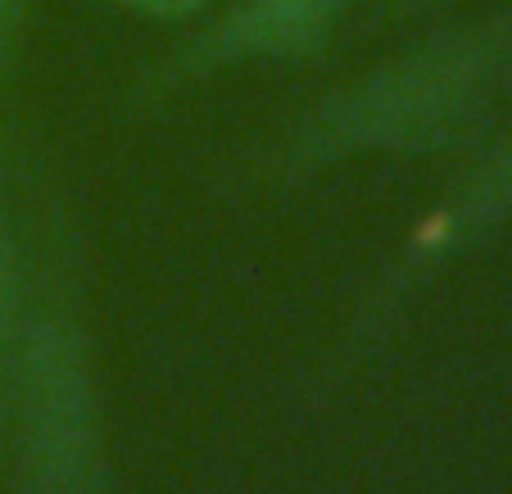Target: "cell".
I'll use <instances>...</instances> for the list:
<instances>
[{"label":"cell","mask_w":512,"mask_h":494,"mask_svg":"<svg viewBox=\"0 0 512 494\" xmlns=\"http://www.w3.org/2000/svg\"><path fill=\"white\" fill-rule=\"evenodd\" d=\"M490 28L449 32L358 78L313 118V146H435L467 127L503 64Z\"/></svg>","instance_id":"6da1fadb"},{"label":"cell","mask_w":512,"mask_h":494,"mask_svg":"<svg viewBox=\"0 0 512 494\" xmlns=\"http://www.w3.org/2000/svg\"><path fill=\"white\" fill-rule=\"evenodd\" d=\"M358 0H241L191 46L186 64L218 68L241 59L318 55Z\"/></svg>","instance_id":"7a4b0ae2"},{"label":"cell","mask_w":512,"mask_h":494,"mask_svg":"<svg viewBox=\"0 0 512 494\" xmlns=\"http://www.w3.org/2000/svg\"><path fill=\"white\" fill-rule=\"evenodd\" d=\"M118 5H127L136 14H150V19H186V14L204 10L209 0H118Z\"/></svg>","instance_id":"3957f363"},{"label":"cell","mask_w":512,"mask_h":494,"mask_svg":"<svg viewBox=\"0 0 512 494\" xmlns=\"http://www.w3.org/2000/svg\"><path fill=\"white\" fill-rule=\"evenodd\" d=\"M14 23H19V0H0V50H5V41H10Z\"/></svg>","instance_id":"277c9868"}]
</instances>
